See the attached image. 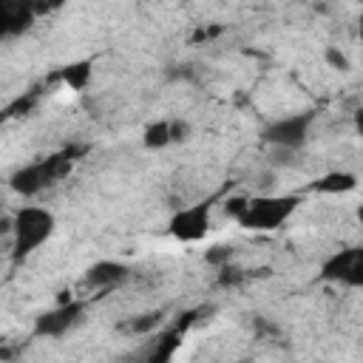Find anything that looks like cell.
Returning a JSON list of instances; mask_svg holds the SVG:
<instances>
[{"instance_id": "obj_10", "label": "cell", "mask_w": 363, "mask_h": 363, "mask_svg": "<svg viewBox=\"0 0 363 363\" xmlns=\"http://www.w3.org/2000/svg\"><path fill=\"white\" fill-rule=\"evenodd\" d=\"M357 187V176L349 170H329L323 173L318 182L309 184L312 193H323V196H340V193H352Z\"/></svg>"}, {"instance_id": "obj_6", "label": "cell", "mask_w": 363, "mask_h": 363, "mask_svg": "<svg viewBox=\"0 0 363 363\" xmlns=\"http://www.w3.org/2000/svg\"><path fill=\"white\" fill-rule=\"evenodd\" d=\"M320 278L352 289H363V247H346L332 252L320 264Z\"/></svg>"}, {"instance_id": "obj_1", "label": "cell", "mask_w": 363, "mask_h": 363, "mask_svg": "<svg viewBox=\"0 0 363 363\" xmlns=\"http://www.w3.org/2000/svg\"><path fill=\"white\" fill-rule=\"evenodd\" d=\"M54 227H57V218H54L51 210L37 207V204L20 207L6 221V230L11 233V252H14V258H28L34 250H40L54 235Z\"/></svg>"}, {"instance_id": "obj_21", "label": "cell", "mask_w": 363, "mask_h": 363, "mask_svg": "<svg viewBox=\"0 0 363 363\" xmlns=\"http://www.w3.org/2000/svg\"><path fill=\"white\" fill-rule=\"evenodd\" d=\"M360 43H363V23H360Z\"/></svg>"}, {"instance_id": "obj_17", "label": "cell", "mask_w": 363, "mask_h": 363, "mask_svg": "<svg viewBox=\"0 0 363 363\" xmlns=\"http://www.w3.org/2000/svg\"><path fill=\"white\" fill-rule=\"evenodd\" d=\"M173 122V142H184L190 136V122L184 119H170Z\"/></svg>"}, {"instance_id": "obj_16", "label": "cell", "mask_w": 363, "mask_h": 363, "mask_svg": "<svg viewBox=\"0 0 363 363\" xmlns=\"http://www.w3.org/2000/svg\"><path fill=\"white\" fill-rule=\"evenodd\" d=\"M247 199H250V196H230V199L224 201L227 216H233V218L238 221V216H241V213H244V207H247Z\"/></svg>"}, {"instance_id": "obj_3", "label": "cell", "mask_w": 363, "mask_h": 363, "mask_svg": "<svg viewBox=\"0 0 363 363\" xmlns=\"http://www.w3.org/2000/svg\"><path fill=\"white\" fill-rule=\"evenodd\" d=\"M85 147H65L60 153H51L40 162H31L26 167H20L14 176H11V187L23 196H37L40 190L57 184L60 179H65L77 162V156L82 153Z\"/></svg>"}, {"instance_id": "obj_9", "label": "cell", "mask_w": 363, "mask_h": 363, "mask_svg": "<svg viewBox=\"0 0 363 363\" xmlns=\"http://www.w3.org/2000/svg\"><path fill=\"white\" fill-rule=\"evenodd\" d=\"M190 320H193V312H187L184 320H179L173 329H164L159 335V340H153V346L147 352V363H170L182 343V332H184V326H190Z\"/></svg>"}, {"instance_id": "obj_15", "label": "cell", "mask_w": 363, "mask_h": 363, "mask_svg": "<svg viewBox=\"0 0 363 363\" xmlns=\"http://www.w3.org/2000/svg\"><path fill=\"white\" fill-rule=\"evenodd\" d=\"M326 62H329L332 68H337V71H349V60H346V54H343V51H337L335 45H329V48H326Z\"/></svg>"}, {"instance_id": "obj_18", "label": "cell", "mask_w": 363, "mask_h": 363, "mask_svg": "<svg viewBox=\"0 0 363 363\" xmlns=\"http://www.w3.org/2000/svg\"><path fill=\"white\" fill-rule=\"evenodd\" d=\"M244 275L238 272V269H233V267H221V275H218V281L221 284H235V281H241Z\"/></svg>"}, {"instance_id": "obj_5", "label": "cell", "mask_w": 363, "mask_h": 363, "mask_svg": "<svg viewBox=\"0 0 363 363\" xmlns=\"http://www.w3.org/2000/svg\"><path fill=\"white\" fill-rule=\"evenodd\" d=\"M82 315H85V301H79V298L60 301L57 306H51L34 318V335L37 337H62L82 320Z\"/></svg>"}, {"instance_id": "obj_4", "label": "cell", "mask_w": 363, "mask_h": 363, "mask_svg": "<svg viewBox=\"0 0 363 363\" xmlns=\"http://www.w3.org/2000/svg\"><path fill=\"white\" fill-rule=\"evenodd\" d=\"M315 125V111H301V113H289L281 119H272L264 130H261V142L269 145L278 153H295L309 142V130Z\"/></svg>"}, {"instance_id": "obj_2", "label": "cell", "mask_w": 363, "mask_h": 363, "mask_svg": "<svg viewBox=\"0 0 363 363\" xmlns=\"http://www.w3.org/2000/svg\"><path fill=\"white\" fill-rule=\"evenodd\" d=\"M301 204V196L295 193H267V196H250L244 213L238 216V227L252 233H272L284 227Z\"/></svg>"}, {"instance_id": "obj_14", "label": "cell", "mask_w": 363, "mask_h": 363, "mask_svg": "<svg viewBox=\"0 0 363 363\" xmlns=\"http://www.w3.org/2000/svg\"><path fill=\"white\" fill-rule=\"evenodd\" d=\"M230 258H233V247H224V244H216L204 252V261L213 264V267H227Z\"/></svg>"}, {"instance_id": "obj_8", "label": "cell", "mask_w": 363, "mask_h": 363, "mask_svg": "<svg viewBox=\"0 0 363 363\" xmlns=\"http://www.w3.org/2000/svg\"><path fill=\"white\" fill-rule=\"evenodd\" d=\"M128 278V267L119 261H96L85 269L82 275V289L85 292H108L119 286Z\"/></svg>"}, {"instance_id": "obj_11", "label": "cell", "mask_w": 363, "mask_h": 363, "mask_svg": "<svg viewBox=\"0 0 363 363\" xmlns=\"http://www.w3.org/2000/svg\"><path fill=\"white\" fill-rule=\"evenodd\" d=\"M142 145H145L147 150H159V147L173 145V122H170V119L150 122V125L142 130Z\"/></svg>"}, {"instance_id": "obj_20", "label": "cell", "mask_w": 363, "mask_h": 363, "mask_svg": "<svg viewBox=\"0 0 363 363\" xmlns=\"http://www.w3.org/2000/svg\"><path fill=\"white\" fill-rule=\"evenodd\" d=\"M354 218H357V224L363 227V204H357V210H354Z\"/></svg>"}, {"instance_id": "obj_13", "label": "cell", "mask_w": 363, "mask_h": 363, "mask_svg": "<svg viewBox=\"0 0 363 363\" xmlns=\"http://www.w3.org/2000/svg\"><path fill=\"white\" fill-rule=\"evenodd\" d=\"M162 323H164V312H145V315L128 320L125 329L133 332V335H150V332H159Z\"/></svg>"}, {"instance_id": "obj_19", "label": "cell", "mask_w": 363, "mask_h": 363, "mask_svg": "<svg viewBox=\"0 0 363 363\" xmlns=\"http://www.w3.org/2000/svg\"><path fill=\"white\" fill-rule=\"evenodd\" d=\"M354 130H357V133L363 136V108H360V111L354 113Z\"/></svg>"}, {"instance_id": "obj_7", "label": "cell", "mask_w": 363, "mask_h": 363, "mask_svg": "<svg viewBox=\"0 0 363 363\" xmlns=\"http://www.w3.org/2000/svg\"><path fill=\"white\" fill-rule=\"evenodd\" d=\"M210 201H199V204H190V207H182L173 213L167 230L176 241L182 244H196L207 235L210 230Z\"/></svg>"}, {"instance_id": "obj_12", "label": "cell", "mask_w": 363, "mask_h": 363, "mask_svg": "<svg viewBox=\"0 0 363 363\" xmlns=\"http://www.w3.org/2000/svg\"><path fill=\"white\" fill-rule=\"evenodd\" d=\"M62 82L71 88V91H85V85L91 82V62L88 60H79V62H71L60 71Z\"/></svg>"}]
</instances>
